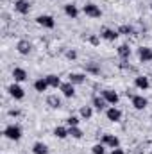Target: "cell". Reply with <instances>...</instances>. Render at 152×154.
Listing matches in <instances>:
<instances>
[{"label": "cell", "instance_id": "cell-2", "mask_svg": "<svg viewBox=\"0 0 152 154\" xmlns=\"http://www.w3.org/2000/svg\"><path fill=\"white\" fill-rule=\"evenodd\" d=\"M82 11H84V14L86 16H90V18H100L102 16V11H100V7L97 5V4H86L84 7H82Z\"/></svg>", "mask_w": 152, "mask_h": 154}, {"label": "cell", "instance_id": "cell-21", "mask_svg": "<svg viewBox=\"0 0 152 154\" xmlns=\"http://www.w3.org/2000/svg\"><path fill=\"white\" fill-rule=\"evenodd\" d=\"M91 104H93V108L95 109H99V111H102L104 108H106V99L104 97H93V100H91Z\"/></svg>", "mask_w": 152, "mask_h": 154}, {"label": "cell", "instance_id": "cell-36", "mask_svg": "<svg viewBox=\"0 0 152 154\" xmlns=\"http://www.w3.org/2000/svg\"><path fill=\"white\" fill-rule=\"evenodd\" d=\"M150 154H152V152H150Z\"/></svg>", "mask_w": 152, "mask_h": 154}, {"label": "cell", "instance_id": "cell-18", "mask_svg": "<svg viewBox=\"0 0 152 154\" xmlns=\"http://www.w3.org/2000/svg\"><path fill=\"white\" fill-rule=\"evenodd\" d=\"M34 90L39 91V93H43V91L48 90V82H47L45 77H41V79H38V81H34Z\"/></svg>", "mask_w": 152, "mask_h": 154}, {"label": "cell", "instance_id": "cell-10", "mask_svg": "<svg viewBox=\"0 0 152 154\" xmlns=\"http://www.w3.org/2000/svg\"><path fill=\"white\" fill-rule=\"evenodd\" d=\"M102 143L108 145V147H111V149H116V147L120 145V140H118L114 134H104V136H102Z\"/></svg>", "mask_w": 152, "mask_h": 154}, {"label": "cell", "instance_id": "cell-11", "mask_svg": "<svg viewBox=\"0 0 152 154\" xmlns=\"http://www.w3.org/2000/svg\"><path fill=\"white\" fill-rule=\"evenodd\" d=\"M102 97L106 99V102H108V104H116V102H118V99H120V97H118V93H116L114 90H104V91H102Z\"/></svg>", "mask_w": 152, "mask_h": 154}, {"label": "cell", "instance_id": "cell-4", "mask_svg": "<svg viewBox=\"0 0 152 154\" xmlns=\"http://www.w3.org/2000/svg\"><path fill=\"white\" fill-rule=\"evenodd\" d=\"M7 91H9V95H11L13 99H16V100H22V99L25 97V91H23V88H22L20 84H16V82H13V84L7 88Z\"/></svg>", "mask_w": 152, "mask_h": 154}, {"label": "cell", "instance_id": "cell-12", "mask_svg": "<svg viewBox=\"0 0 152 154\" xmlns=\"http://www.w3.org/2000/svg\"><path fill=\"white\" fill-rule=\"evenodd\" d=\"M106 116H108V120H111V122H118V120L122 118V111L113 106V108H109V109L106 111Z\"/></svg>", "mask_w": 152, "mask_h": 154}, {"label": "cell", "instance_id": "cell-8", "mask_svg": "<svg viewBox=\"0 0 152 154\" xmlns=\"http://www.w3.org/2000/svg\"><path fill=\"white\" fill-rule=\"evenodd\" d=\"M59 90H61V93L66 97V99H72L74 95H75V88H74V84L68 81V82H63L61 86H59Z\"/></svg>", "mask_w": 152, "mask_h": 154}, {"label": "cell", "instance_id": "cell-26", "mask_svg": "<svg viewBox=\"0 0 152 154\" xmlns=\"http://www.w3.org/2000/svg\"><path fill=\"white\" fill-rule=\"evenodd\" d=\"M81 116H82L84 120H90V118L93 116V108H91V106H82V108H81Z\"/></svg>", "mask_w": 152, "mask_h": 154}, {"label": "cell", "instance_id": "cell-9", "mask_svg": "<svg viewBox=\"0 0 152 154\" xmlns=\"http://www.w3.org/2000/svg\"><path fill=\"white\" fill-rule=\"evenodd\" d=\"M14 11H18L20 14H27V13L31 11L29 0H16V2H14Z\"/></svg>", "mask_w": 152, "mask_h": 154}, {"label": "cell", "instance_id": "cell-19", "mask_svg": "<svg viewBox=\"0 0 152 154\" xmlns=\"http://www.w3.org/2000/svg\"><path fill=\"white\" fill-rule=\"evenodd\" d=\"M47 104H48L50 108H54V109H59V108H61V99H59L57 95H48V97H47Z\"/></svg>", "mask_w": 152, "mask_h": 154}, {"label": "cell", "instance_id": "cell-15", "mask_svg": "<svg viewBox=\"0 0 152 154\" xmlns=\"http://www.w3.org/2000/svg\"><path fill=\"white\" fill-rule=\"evenodd\" d=\"M134 84H136V88H140V90H147V88L150 86L149 77H145V75H138L134 79Z\"/></svg>", "mask_w": 152, "mask_h": 154}, {"label": "cell", "instance_id": "cell-14", "mask_svg": "<svg viewBox=\"0 0 152 154\" xmlns=\"http://www.w3.org/2000/svg\"><path fill=\"white\" fill-rule=\"evenodd\" d=\"M13 77H14V82H23V81L29 79L27 72H25L23 68H14V70H13Z\"/></svg>", "mask_w": 152, "mask_h": 154}, {"label": "cell", "instance_id": "cell-25", "mask_svg": "<svg viewBox=\"0 0 152 154\" xmlns=\"http://www.w3.org/2000/svg\"><path fill=\"white\" fill-rule=\"evenodd\" d=\"M118 56H120L122 59H129V57H131V48H129V45H120V47H118Z\"/></svg>", "mask_w": 152, "mask_h": 154}, {"label": "cell", "instance_id": "cell-1", "mask_svg": "<svg viewBox=\"0 0 152 154\" xmlns=\"http://www.w3.org/2000/svg\"><path fill=\"white\" fill-rule=\"evenodd\" d=\"M4 136L7 140H13V142H18L22 138V127L16 125V124H9L5 129H4Z\"/></svg>", "mask_w": 152, "mask_h": 154}, {"label": "cell", "instance_id": "cell-29", "mask_svg": "<svg viewBox=\"0 0 152 154\" xmlns=\"http://www.w3.org/2000/svg\"><path fill=\"white\" fill-rule=\"evenodd\" d=\"M118 32H120V34H123V36H129V34H132L134 31H132V27H131V25H122V27L118 29Z\"/></svg>", "mask_w": 152, "mask_h": 154}, {"label": "cell", "instance_id": "cell-24", "mask_svg": "<svg viewBox=\"0 0 152 154\" xmlns=\"http://www.w3.org/2000/svg\"><path fill=\"white\" fill-rule=\"evenodd\" d=\"M32 152L34 154H47L48 152V147H47L43 142H36V143L32 145Z\"/></svg>", "mask_w": 152, "mask_h": 154}, {"label": "cell", "instance_id": "cell-35", "mask_svg": "<svg viewBox=\"0 0 152 154\" xmlns=\"http://www.w3.org/2000/svg\"><path fill=\"white\" fill-rule=\"evenodd\" d=\"M150 9H152V4H150Z\"/></svg>", "mask_w": 152, "mask_h": 154}, {"label": "cell", "instance_id": "cell-28", "mask_svg": "<svg viewBox=\"0 0 152 154\" xmlns=\"http://www.w3.org/2000/svg\"><path fill=\"white\" fill-rule=\"evenodd\" d=\"M91 152L93 154H106V145L104 143H97L91 147Z\"/></svg>", "mask_w": 152, "mask_h": 154}, {"label": "cell", "instance_id": "cell-27", "mask_svg": "<svg viewBox=\"0 0 152 154\" xmlns=\"http://www.w3.org/2000/svg\"><path fill=\"white\" fill-rule=\"evenodd\" d=\"M68 134H70L72 138H75V140H79V138H82V131L79 129V125H74V127H68Z\"/></svg>", "mask_w": 152, "mask_h": 154}, {"label": "cell", "instance_id": "cell-7", "mask_svg": "<svg viewBox=\"0 0 152 154\" xmlns=\"http://www.w3.org/2000/svg\"><path fill=\"white\" fill-rule=\"evenodd\" d=\"M16 50H18L22 56H29V54H31V50H32V45H31L27 39H20V41H18V45H16Z\"/></svg>", "mask_w": 152, "mask_h": 154}, {"label": "cell", "instance_id": "cell-6", "mask_svg": "<svg viewBox=\"0 0 152 154\" xmlns=\"http://www.w3.org/2000/svg\"><path fill=\"white\" fill-rule=\"evenodd\" d=\"M131 100H132L134 109H145V108H147V104H149V100H147L143 95H132V97H131Z\"/></svg>", "mask_w": 152, "mask_h": 154}, {"label": "cell", "instance_id": "cell-23", "mask_svg": "<svg viewBox=\"0 0 152 154\" xmlns=\"http://www.w3.org/2000/svg\"><path fill=\"white\" fill-rule=\"evenodd\" d=\"M47 79V82H48V86H52V88H59L63 82H61V79L57 75H54V74H50V75H47L45 77Z\"/></svg>", "mask_w": 152, "mask_h": 154}, {"label": "cell", "instance_id": "cell-5", "mask_svg": "<svg viewBox=\"0 0 152 154\" xmlns=\"http://www.w3.org/2000/svg\"><path fill=\"white\" fill-rule=\"evenodd\" d=\"M138 57H140L141 63L152 61V48L150 47H140V48H138Z\"/></svg>", "mask_w": 152, "mask_h": 154}, {"label": "cell", "instance_id": "cell-17", "mask_svg": "<svg viewBox=\"0 0 152 154\" xmlns=\"http://www.w3.org/2000/svg\"><path fill=\"white\" fill-rule=\"evenodd\" d=\"M65 13H66V16H70V18H77V16H79V7H77L75 4H66V5H65Z\"/></svg>", "mask_w": 152, "mask_h": 154}, {"label": "cell", "instance_id": "cell-20", "mask_svg": "<svg viewBox=\"0 0 152 154\" xmlns=\"http://www.w3.org/2000/svg\"><path fill=\"white\" fill-rule=\"evenodd\" d=\"M54 136H56V138H59V140H65L66 136H70V134H68V127L57 125V127L54 129Z\"/></svg>", "mask_w": 152, "mask_h": 154}, {"label": "cell", "instance_id": "cell-22", "mask_svg": "<svg viewBox=\"0 0 152 154\" xmlns=\"http://www.w3.org/2000/svg\"><path fill=\"white\" fill-rule=\"evenodd\" d=\"M68 81H70L74 86H75V84H82V82L86 81V75H84V74H70V75H68Z\"/></svg>", "mask_w": 152, "mask_h": 154}, {"label": "cell", "instance_id": "cell-3", "mask_svg": "<svg viewBox=\"0 0 152 154\" xmlns=\"http://www.w3.org/2000/svg\"><path fill=\"white\" fill-rule=\"evenodd\" d=\"M36 22H38V25L45 27V29H54L56 27V20L50 14H39L38 18H36Z\"/></svg>", "mask_w": 152, "mask_h": 154}, {"label": "cell", "instance_id": "cell-34", "mask_svg": "<svg viewBox=\"0 0 152 154\" xmlns=\"http://www.w3.org/2000/svg\"><path fill=\"white\" fill-rule=\"evenodd\" d=\"M9 115H11V116H18V115H20V111H18V109H11V111H9Z\"/></svg>", "mask_w": 152, "mask_h": 154}, {"label": "cell", "instance_id": "cell-30", "mask_svg": "<svg viewBox=\"0 0 152 154\" xmlns=\"http://www.w3.org/2000/svg\"><path fill=\"white\" fill-rule=\"evenodd\" d=\"M66 124H68V127H74V125H79V118H77V116H68V118H66Z\"/></svg>", "mask_w": 152, "mask_h": 154}, {"label": "cell", "instance_id": "cell-13", "mask_svg": "<svg viewBox=\"0 0 152 154\" xmlns=\"http://www.w3.org/2000/svg\"><path fill=\"white\" fill-rule=\"evenodd\" d=\"M118 36H120V32L113 31V29H102V32H100V38L108 39V41H114Z\"/></svg>", "mask_w": 152, "mask_h": 154}, {"label": "cell", "instance_id": "cell-31", "mask_svg": "<svg viewBox=\"0 0 152 154\" xmlns=\"http://www.w3.org/2000/svg\"><path fill=\"white\" fill-rule=\"evenodd\" d=\"M88 41H90L91 45H99V43H100L99 36H88Z\"/></svg>", "mask_w": 152, "mask_h": 154}, {"label": "cell", "instance_id": "cell-32", "mask_svg": "<svg viewBox=\"0 0 152 154\" xmlns=\"http://www.w3.org/2000/svg\"><path fill=\"white\" fill-rule=\"evenodd\" d=\"M66 57L68 59H77V52L75 50H66Z\"/></svg>", "mask_w": 152, "mask_h": 154}, {"label": "cell", "instance_id": "cell-16", "mask_svg": "<svg viewBox=\"0 0 152 154\" xmlns=\"http://www.w3.org/2000/svg\"><path fill=\"white\" fill-rule=\"evenodd\" d=\"M84 70H86L88 74L99 75V74H100V65H99V63H93V61H91V63H86V65H84Z\"/></svg>", "mask_w": 152, "mask_h": 154}, {"label": "cell", "instance_id": "cell-33", "mask_svg": "<svg viewBox=\"0 0 152 154\" xmlns=\"http://www.w3.org/2000/svg\"><path fill=\"white\" fill-rule=\"evenodd\" d=\"M111 154H125V152H123L120 147H116V149H113V151H111Z\"/></svg>", "mask_w": 152, "mask_h": 154}]
</instances>
